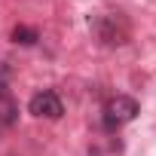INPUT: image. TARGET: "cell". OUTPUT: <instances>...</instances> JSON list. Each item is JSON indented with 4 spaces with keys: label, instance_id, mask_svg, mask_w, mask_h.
Instances as JSON below:
<instances>
[{
    "label": "cell",
    "instance_id": "6da1fadb",
    "mask_svg": "<svg viewBox=\"0 0 156 156\" xmlns=\"http://www.w3.org/2000/svg\"><path fill=\"white\" fill-rule=\"evenodd\" d=\"M92 31H95V37H98L104 46H122V43L129 40V34H132L129 19L119 16V12H104V16H98V19L92 22Z\"/></svg>",
    "mask_w": 156,
    "mask_h": 156
},
{
    "label": "cell",
    "instance_id": "7a4b0ae2",
    "mask_svg": "<svg viewBox=\"0 0 156 156\" xmlns=\"http://www.w3.org/2000/svg\"><path fill=\"white\" fill-rule=\"evenodd\" d=\"M135 113H138V101L129 98V95H116V98H110L107 107H104V126H107V129H119V126L132 122Z\"/></svg>",
    "mask_w": 156,
    "mask_h": 156
},
{
    "label": "cell",
    "instance_id": "3957f363",
    "mask_svg": "<svg viewBox=\"0 0 156 156\" xmlns=\"http://www.w3.org/2000/svg\"><path fill=\"white\" fill-rule=\"evenodd\" d=\"M28 110H31L34 116H46V119H58V116L64 113V107H61V98H58L52 89H43V92H37V95L28 101Z\"/></svg>",
    "mask_w": 156,
    "mask_h": 156
},
{
    "label": "cell",
    "instance_id": "277c9868",
    "mask_svg": "<svg viewBox=\"0 0 156 156\" xmlns=\"http://www.w3.org/2000/svg\"><path fill=\"white\" fill-rule=\"evenodd\" d=\"M12 40H16V43H22V46H31V43H37V40H40V34H37L34 28H25V25H19V28L12 31Z\"/></svg>",
    "mask_w": 156,
    "mask_h": 156
}]
</instances>
